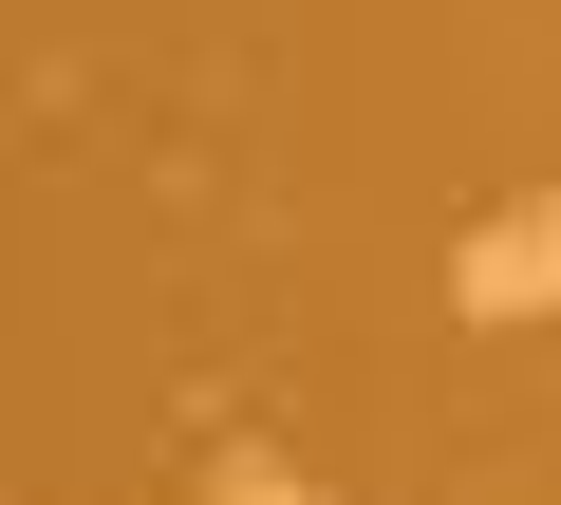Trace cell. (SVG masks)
<instances>
[{"mask_svg":"<svg viewBox=\"0 0 561 505\" xmlns=\"http://www.w3.org/2000/svg\"><path fill=\"white\" fill-rule=\"evenodd\" d=\"M449 300H468V319H561V187H524L505 225L449 243Z\"/></svg>","mask_w":561,"mask_h":505,"instance_id":"obj_1","label":"cell"},{"mask_svg":"<svg viewBox=\"0 0 561 505\" xmlns=\"http://www.w3.org/2000/svg\"><path fill=\"white\" fill-rule=\"evenodd\" d=\"M206 505H319V486H300L280 431H225V449H206Z\"/></svg>","mask_w":561,"mask_h":505,"instance_id":"obj_2","label":"cell"}]
</instances>
